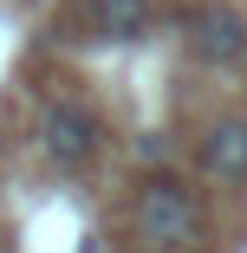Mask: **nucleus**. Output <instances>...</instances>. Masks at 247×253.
Segmentation results:
<instances>
[{
  "instance_id": "nucleus-7",
  "label": "nucleus",
  "mask_w": 247,
  "mask_h": 253,
  "mask_svg": "<svg viewBox=\"0 0 247 253\" xmlns=\"http://www.w3.org/2000/svg\"><path fill=\"white\" fill-rule=\"evenodd\" d=\"M78 253H104V240H98V234H85V240H78Z\"/></svg>"
},
{
  "instance_id": "nucleus-1",
  "label": "nucleus",
  "mask_w": 247,
  "mask_h": 253,
  "mask_svg": "<svg viewBox=\"0 0 247 253\" xmlns=\"http://www.w3.org/2000/svg\"><path fill=\"white\" fill-rule=\"evenodd\" d=\"M130 221H137V240L150 253H182V247L202 240V227H208L202 221V201H195L176 175H150V182H143Z\"/></svg>"
},
{
  "instance_id": "nucleus-5",
  "label": "nucleus",
  "mask_w": 247,
  "mask_h": 253,
  "mask_svg": "<svg viewBox=\"0 0 247 253\" xmlns=\"http://www.w3.org/2000/svg\"><path fill=\"white\" fill-rule=\"evenodd\" d=\"M91 26L111 45H137L150 39V0H91Z\"/></svg>"
},
{
  "instance_id": "nucleus-2",
  "label": "nucleus",
  "mask_w": 247,
  "mask_h": 253,
  "mask_svg": "<svg viewBox=\"0 0 247 253\" xmlns=\"http://www.w3.org/2000/svg\"><path fill=\"white\" fill-rule=\"evenodd\" d=\"M33 143H39V156L52 169H85L104 149V117L91 104H78V97H52L39 111V124H33Z\"/></svg>"
},
{
  "instance_id": "nucleus-6",
  "label": "nucleus",
  "mask_w": 247,
  "mask_h": 253,
  "mask_svg": "<svg viewBox=\"0 0 247 253\" xmlns=\"http://www.w3.org/2000/svg\"><path fill=\"white\" fill-rule=\"evenodd\" d=\"M137 156H143V163H150V169H156V163H163V156H169V143H163V136H156V130H150V136H143V143H137Z\"/></svg>"
},
{
  "instance_id": "nucleus-3",
  "label": "nucleus",
  "mask_w": 247,
  "mask_h": 253,
  "mask_svg": "<svg viewBox=\"0 0 247 253\" xmlns=\"http://www.w3.org/2000/svg\"><path fill=\"white\" fill-rule=\"evenodd\" d=\"M182 39H189V52L202 59V65H215V72H228V65L247 59V20L228 7V0L189 7V13H182Z\"/></svg>"
},
{
  "instance_id": "nucleus-4",
  "label": "nucleus",
  "mask_w": 247,
  "mask_h": 253,
  "mask_svg": "<svg viewBox=\"0 0 247 253\" xmlns=\"http://www.w3.org/2000/svg\"><path fill=\"white\" fill-rule=\"evenodd\" d=\"M202 169L228 188H247V117H215L202 136Z\"/></svg>"
}]
</instances>
